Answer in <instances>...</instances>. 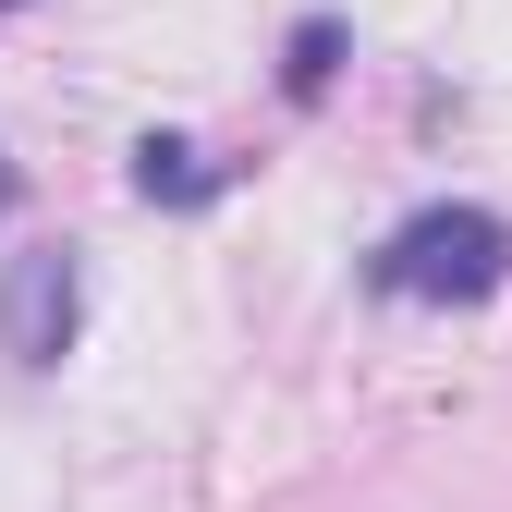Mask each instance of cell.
Masks as SVG:
<instances>
[{
	"label": "cell",
	"mask_w": 512,
	"mask_h": 512,
	"mask_svg": "<svg viewBox=\"0 0 512 512\" xmlns=\"http://www.w3.org/2000/svg\"><path fill=\"white\" fill-rule=\"evenodd\" d=\"M330 74H342V25L317 13V25H293V61H281V86H293V98H317Z\"/></svg>",
	"instance_id": "obj_4"
},
{
	"label": "cell",
	"mask_w": 512,
	"mask_h": 512,
	"mask_svg": "<svg viewBox=\"0 0 512 512\" xmlns=\"http://www.w3.org/2000/svg\"><path fill=\"white\" fill-rule=\"evenodd\" d=\"M0 317H13V354H25V366H61V342H74V317H86L74 256H61V244L13 256V293H0Z\"/></svg>",
	"instance_id": "obj_2"
},
{
	"label": "cell",
	"mask_w": 512,
	"mask_h": 512,
	"mask_svg": "<svg viewBox=\"0 0 512 512\" xmlns=\"http://www.w3.org/2000/svg\"><path fill=\"white\" fill-rule=\"evenodd\" d=\"M500 281H512V220L488 208H415L378 244V293H403V305H476Z\"/></svg>",
	"instance_id": "obj_1"
},
{
	"label": "cell",
	"mask_w": 512,
	"mask_h": 512,
	"mask_svg": "<svg viewBox=\"0 0 512 512\" xmlns=\"http://www.w3.org/2000/svg\"><path fill=\"white\" fill-rule=\"evenodd\" d=\"M0 208H13V171H0Z\"/></svg>",
	"instance_id": "obj_5"
},
{
	"label": "cell",
	"mask_w": 512,
	"mask_h": 512,
	"mask_svg": "<svg viewBox=\"0 0 512 512\" xmlns=\"http://www.w3.org/2000/svg\"><path fill=\"white\" fill-rule=\"evenodd\" d=\"M135 196H159V208H208V196H220V171H208V147L147 135V147H135Z\"/></svg>",
	"instance_id": "obj_3"
}]
</instances>
